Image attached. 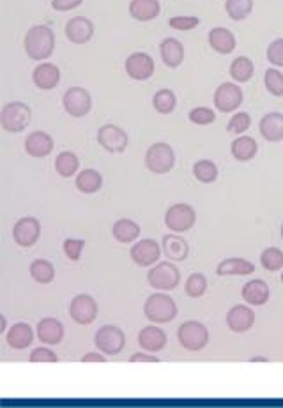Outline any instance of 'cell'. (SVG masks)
Segmentation results:
<instances>
[{"mask_svg":"<svg viewBox=\"0 0 283 408\" xmlns=\"http://www.w3.org/2000/svg\"><path fill=\"white\" fill-rule=\"evenodd\" d=\"M23 44H25V53L32 60L44 62L46 58L52 57L55 50V34L48 25H34L32 29L27 30Z\"/></svg>","mask_w":283,"mask_h":408,"instance_id":"1","label":"cell"},{"mask_svg":"<svg viewBox=\"0 0 283 408\" xmlns=\"http://www.w3.org/2000/svg\"><path fill=\"white\" fill-rule=\"evenodd\" d=\"M32 121V110L22 101H13L4 105L0 112V126L8 133H22L29 128Z\"/></svg>","mask_w":283,"mask_h":408,"instance_id":"2","label":"cell"},{"mask_svg":"<svg viewBox=\"0 0 283 408\" xmlns=\"http://www.w3.org/2000/svg\"><path fill=\"white\" fill-rule=\"evenodd\" d=\"M144 315L152 324H169L177 317V304L165 294H152L145 301Z\"/></svg>","mask_w":283,"mask_h":408,"instance_id":"3","label":"cell"},{"mask_svg":"<svg viewBox=\"0 0 283 408\" xmlns=\"http://www.w3.org/2000/svg\"><path fill=\"white\" fill-rule=\"evenodd\" d=\"M145 166L156 175H165L176 166V152L165 142H156L145 152Z\"/></svg>","mask_w":283,"mask_h":408,"instance_id":"4","label":"cell"},{"mask_svg":"<svg viewBox=\"0 0 283 408\" xmlns=\"http://www.w3.org/2000/svg\"><path fill=\"white\" fill-rule=\"evenodd\" d=\"M177 339H179L180 345L184 346L190 352H200L207 346L209 343V331L204 324L195 320L184 322L183 325L177 331Z\"/></svg>","mask_w":283,"mask_h":408,"instance_id":"5","label":"cell"},{"mask_svg":"<svg viewBox=\"0 0 283 408\" xmlns=\"http://www.w3.org/2000/svg\"><path fill=\"white\" fill-rule=\"evenodd\" d=\"M197 223V212L192 205L176 204L166 211L165 225L176 233H184L192 230Z\"/></svg>","mask_w":283,"mask_h":408,"instance_id":"6","label":"cell"},{"mask_svg":"<svg viewBox=\"0 0 283 408\" xmlns=\"http://www.w3.org/2000/svg\"><path fill=\"white\" fill-rule=\"evenodd\" d=\"M62 106L67 115L80 119L91 113L92 110V98L91 92L85 91L84 87H71L64 92Z\"/></svg>","mask_w":283,"mask_h":408,"instance_id":"7","label":"cell"},{"mask_svg":"<svg viewBox=\"0 0 283 408\" xmlns=\"http://www.w3.org/2000/svg\"><path fill=\"white\" fill-rule=\"evenodd\" d=\"M94 343H96L101 354L117 355L124 348L126 336L122 329L115 327V325H103L94 336Z\"/></svg>","mask_w":283,"mask_h":408,"instance_id":"8","label":"cell"},{"mask_svg":"<svg viewBox=\"0 0 283 408\" xmlns=\"http://www.w3.org/2000/svg\"><path fill=\"white\" fill-rule=\"evenodd\" d=\"M243 88L239 85L227 81V84L218 85V88L214 91V108L221 113H232L239 108L241 103H243Z\"/></svg>","mask_w":283,"mask_h":408,"instance_id":"9","label":"cell"},{"mask_svg":"<svg viewBox=\"0 0 283 408\" xmlns=\"http://www.w3.org/2000/svg\"><path fill=\"white\" fill-rule=\"evenodd\" d=\"M147 281L152 288H156V290L169 291L173 290V288L179 284L180 274L179 270H177V267L172 265L170 262H159L149 270Z\"/></svg>","mask_w":283,"mask_h":408,"instance_id":"10","label":"cell"},{"mask_svg":"<svg viewBox=\"0 0 283 408\" xmlns=\"http://www.w3.org/2000/svg\"><path fill=\"white\" fill-rule=\"evenodd\" d=\"M98 143L110 154H122L129 145L128 133L115 124H105L98 129Z\"/></svg>","mask_w":283,"mask_h":408,"instance_id":"11","label":"cell"},{"mask_svg":"<svg viewBox=\"0 0 283 408\" xmlns=\"http://www.w3.org/2000/svg\"><path fill=\"white\" fill-rule=\"evenodd\" d=\"M124 70L131 80L145 81L149 80L156 71L154 58L149 53H145V51H135V53H131L126 58Z\"/></svg>","mask_w":283,"mask_h":408,"instance_id":"12","label":"cell"},{"mask_svg":"<svg viewBox=\"0 0 283 408\" xmlns=\"http://www.w3.org/2000/svg\"><path fill=\"white\" fill-rule=\"evenodd\" d=\"M70 315L77 324L91 325L98 317V303L94 301V297L81 294L71 301Z\"/></svg>","mask_w":283,"mask_h":408,"instance_id":"13","label":"cell"},{"mask_svg":"<svg viewBox=\"0 0 283 408\" xmlns=\"http://www.w3.org/2000/svg\"><path fill=\"white\" fill-rule=\"evenodd\" d=\"M41 237V223L36 218H22L16 221L13 228V239L22 248H30L36 244Z\"/></svg>","mask_w":283,"mask_h":408,"instance_id":"14","label":"cell"},{"mask_svg":"<svg viewBox=\"0 0 283 408\" xmlns=\"http://www.w3.org/2000/svg\"><path fill=\"white\" fill-rule=\"evenodd\" d=\"M131 260L140 267H151L156 265L162 256V249H159L158 242L152 241V239H144V241H138L129 251Z\"/></svg>","mask_w":283,"mask_h":408,"instance_id":"15","label":"cell"},{"mask_svg":"<svg viewBox=\"0 0 283 408\" xmlns=\"http://www.w3.org/2000/svg\"><path fill=\"white\" fill-rule=\"evenodd\" d=\"M32 81L41 91H53L60 81V70L52 62H39L32 71Z\"/></svg>","mask_w":283,"mask_h":408,"instance_id":"16","label":"cell"},{"mask_svg":"<svg viewBox=\"0 0 283 408\" xmlns=\"http://www.w3.org/2000/svg\"><path fill=\"white\" fill-rule=\"evenodd\" d=\"M94 36V23L85 16H74L66 23V37L73 44H85Z\"/></svg>","mask_w":283,"mask_h":408,"instance_id":"17","label":"cell"},{"mask_svg":"<svg viewBox=\"0 0 283 408\" xmlns=\"http://www.w3.org/2000/svg\"><path fill=\"white\" fill-rule=\"evenodd\" d=\"M138 345L149 354L162 352L166 345V332L156 325H147L138 332Z\"/></svg>","mask_w":283,"mask_h":408,"instance_id":"18","label":"cell"},{"mask_svg":"<svg viewBox=\"0 0 283 408\" xmlns=\"http://www.w3.org/2000/svg\"><path fill=\"white\" fill-rule=\"evenodd\" d=\"M255 313L251 308L237 304L227 313V325L232 332H246L254 327Z\"/></svg>","mask_w":283,"mask_h":408,"instance_id":"19","label":"cell"},{"mask_svg":"<svg viewBox=\"0 0 283 408\" xmlns=\"http://www.w3.org/2000/svg\"><path fill=\"white\" fill-rule=\"evenodd\" d=\"M159 55L166 67L170 70H177L184 60V46L176 37H165L159 43Z\"/></svg>","mask_w":283,"mask_h":408,"instance_id":"20","label":"cell"},{"mask_svg":"<svg viewBox=\"0 0 283 408\" xmlns=\"http://www.w3.org/2000/svg\"><path fill=\"white\" fill-rule=\"evenodd\" d=\"M53 150V138L44 131H34L25 140V152L30 157H46Z\"/></svg>","mask_w":283,"mask_h":408,"instance_id":"21","label":"cell"},{"mask_svg":"<svg viewBox=\"0 0 283 408\" xmlns=\"http://www.w3.org/2000/svg\"><path fill=\"white\" fill-rule=\"evenodd\" d=\"M261 129L262 138L268 140V142H282L283 140V113L279 112H271L268 115H264L261 119Z\"/></svg>","mask_w":283,"mask_h":408,"instance_id":"22","label":"cell"},{"mask_svg":"<svg viewBox=\"0 0 283 408\" xmlns=\"http://www.w3.org/2000/svg\"><path fill=\"white\" fill-rule=\"evenodd\" d=\"M207 41H209V46L220 55H230L237 46L235 36L225 27H214L207 36Z\"/></svg>","mask_w":283,"mask_h":408,"instance_id":"23","label":"cell"},{"mask_svg":"<svg viewBox=\"0 0 283 408\" xmlns=\"http://www.w3.org/2000/svg\"><path fill=\"white\" fill-rule=\"evenodd\" d=\"M162 13L159 0H131L129 2V15L136 22H152Z\"/></svg>","mask_w":283,"mask_h":408,"instance_id":"24","label":"cell"},{"mask_svg":"<svg viewBox=\"0 0 283 408\" xmlns=\"http://www.w3.org/2000/svg\"><path fill=\"white\" fill-rule=\"evenodd\" d=\"M74 186L80 193L94 195L103 187V175L94 168H85V170H80L77 173Z\"/></svg>","mask_w":283,"mask_h":408,"instance_id":"25","label":"cell"},{"mask_svg":"<svg viewBox=\"0 0 283 408\" xmlns=\"http://www.w3.org/2000/svg\"><path fill=\"white\" fill-rule=\"evenodd\" d=\"M37 338L44 345H59L64 339V327L57 318H43L37 324Z\"/></svg>","mask_w":283,"mask_h":408,"instance_id":"26","label":"cell"},{"mask_svg":"<svg viewBox=\"0 0 283 408\" xmlns=\"http://www.w3.org/2000/svg\"><path fill=\"white\" fill-rule=\"evenodd\" d=\"M269 287L262 279H251L243 287V299L251 306H264L269 301Z\"/></svg>","mask_w":283,"mask_h":408,"instance_id":"27","label":"cell"},{"mask_svg":"<svg viewBox=\"0 0 283 408\" xmlns=\"http://www.w3.org/2000/svg\"><path fill=\"white\" fill-rule=\"evenodd\" d=\"M255 272V263L244 258H227L216 267L218 276H250Z\"/></svg>","mask_w":283,"mask_h":408,"instance_id":"28","label":"cell"},{"mask_svg":"<svg viewBox=\"0 0 283 408\" xmlns=\"http://www.w3.org/2000/svg\"><path fill=\"white\" fill-rule=\"evenodd\" d=\"M230 152L237 161H241V163H246V161H251L255 156H257L258 143L255 142L251 136L239 135L237 138L234 140V142H232Z\"/></svg>","mask_w":283,"mask_h":408,"instance_id":"29","label":"cell"},{"mask_svg":"<svg viewBox=\"0 0 283 408\" xmlns=\"http://www.w3.org/2000/svg\"><path fill=\"white\" fill-rule=\"evenodd\" d=\"M32 341H34V332H32V329H30V325L20 322V324H15L11 329H9L8 343L11 348L25 350L32 345Z\"/></svg>","mask_w":283,"mask_h":408,"instance_id":"30","label":"cell"},{"mask_svg":"<svg viewBox=\"0 0 283 408\" xmlns=\"http://www.w3.org/2000/svg\"><path fill=\"white\" fill-rule=\"evenodd\" d=\"M163 253L173 262H184L190 253V246L179 235H165L163 237Z\"/></svg>","mask_w":283,"mask_h":408,"instance_id":"31","label":"cell"},{"mask_svg":"<svg viewBox=\"0 0 283 408\" xmlns=\"http://www.w3.org/2000/svg\"><path fill=\"white\" fill-rule=\"evenodd\" d=\"M112 235L115 237V241L122 242V244H129V242L138 239L140 226L133 219L122 218L114 223V226H112Z\"/></svg>","mask_w":283,"mask_h":408,"instance_id":"32","label":"cell"},{"mask_svg":"<svg viewBox=\"0 0 283 408\" xmlns=\"http://www.w3.org/2000/svg\"><path fill=\"white\" fill-rule=\"evenodd\" d=\"M55 171L60 175V177H64V179H70V177H73V175L78 173V170H80V159H78V156L74 152H71V150H64V152H60L59 156L55 157Z\"/></svg>","mask_w":283,"mask_h":408,"instance_id":"33","label":"cell"},{"mask_svg":"<svg viewBox=\"0 0 283 408\" xmlns=\"http://www.w3.org/2000/svg\"><path fill=\"white\" fill-rule=\"evenodd\" d=\"M254 71L255 67L250 58L237 57L232 60L228 73H230L232 80H234L235 84H246V81H250L251 77H254Z\"/></svg>","mask_w":283,"mask_h":408,"instance_id":"34","label":"cell"},{"mask_svg":"<svg viewBox=\"0 0 283 408\" xmlns=\"http://www.w3.org/2000/svg\"><path fill=\"white\" fill-rule=\"evenodd\" d=\"M30 277L41 284H48L55 279V267L52 262L37 258L30 263Z\"/></svg>","mask_w":283,"mask_h":408,"instance_id":"35","label":"cell"},{"mask_svg":"<svg viewBox=\"0 0 283 408\" xmlns=\"http://www.w3.org/2000/svg\"><path fill=\"white\" fill-rule=\"evenodd\" d=\"M225 11L234 22L246 20L254 11V0H227L225 2Z\"/></svg>","mask_w":283,"mask_h":408,"instance_id":"36","label":"cell"},{"mask_svg":"<svg viewBox=\"0 0 283 408\" xmlns=\"http://www.w3.org/2000/svg\"><path fill=\"white\" fill-rule=\"evenodd\" d=\"M193 177L202 184H213L218 179V166L211 159H200L193 164Z\"/></svg>","mask_w":283,"mask_h":408,"instance_id":"37","label":"cell"},{"mask_svg":"<svg viewBox=\"0 0 283 408\" xmlns=\"http://www.w3.org/2000/svg\"><path fill=\"white\" fill-rule=\"evenodd\" d=\"M152 106H154L156 112L162 113V115L172 113L177 106V98L176 94H173V91H170V88H162V91L156 92L154 98H152Z\"/></svg>","mask_w":283,"mask_h":408,"instance_id":"38","label":"cell"},{"mask_svg":"<svg viewBox=\"0 0 283 408\" xmlns=\"http://www.w3.org/2000/svg\"><path fill=\"white\" fill-rule=\"evenodd\" d=\"M264 85L268 92L275 98H283V73L276 67L265 71L264 74Z\"/></svg>","mask_w":283,"mask_h":408,"instance_id":"39","label":"cell"},{"mask_svg":"<svg viewBox=\"0 0 283 408\" xmlns=\"http://www.w3.org/2000/svg\"><path fill=\"white\" fill-rule=\"evenodd\" d=\"M261 263L265 270H271V272L283 269V251L278 248L264 249L261 255Z\"/></svg>","mask_w":283,"mask_h":408,"instance_id":"40","label":"cell"},{"mask_svg":"<svg viewBox=\"0 0 283 408\" xmlns=\"http://www.w3.org/2000/svg\"><path fill=\"white\" fill-rule=\"evenodd\" d=\"M187 119L195 126H209L216 121V113H214V110L207 108V106H195L193 110H190Z\"/></svg>","mask_w":283,"mask_h":408,"instance_id":"41","label":"cell"},{"mask_svg":"<svg viewBox=\"0 0 283 408\" xmlns=\"http://www.w3.org/2000/svg\"><path fill=\"white\" fill-rule=\"evenodd\" d=\"M250 126H251V117L248 115L246 112H237V113H234L230 121H228L227 131L230 133V135L239 136V135H243L244 131H248Z\"/></svg>","mask_w":283,"mask_h":408,"instance_id":"42","label":"cell"},{"mask_svg":"<svg viewBox=\"0 0 283 408\" xmlns=\"http://www.w3.org/2000/svg\"><path fill=\"white\" fill-rule=\"evenodd\" d=\"M207 290V279L204 274H192V276L187 277L186 281V294L192 299H199V297H202L204 294H206Z\"/></svg>","mask_w":283,"mask_h":408,"instance_id":"43","label":"cell"},{"mask_svg":"<svg viewBox=\"0 0 283 408\" xmlns=\"http://www.w3.org/2000/svg\"><path fill=\"white\" fill-rule=\"evenodd\" d=\"M170 29L180 30V32H187V30H193L200 25L199 16H190V15H179L173 16L169 20Z\"/></svg>","mask_w":283,"mask_h":408,"instance_id":"44","label":"cell"},{"mask_svg":"<svg viewBox=\"0 0 283 408\" xmlns=\"http://www.w3.org/2000/svg\"><path fill=\"white\" fill-rule=\"evenodd\" d=\"M84 248L85 241H81V239H67V241H64V253H66L67 258L73 260V262H78V260L81 258Z\"/></svg>","mask_w":283,"mask_h":408,"instance_id":"45","label":"cell"},{"mask_svg":"<svg viewBox=\"0 0 283 408\" xmlns=\"http://www.w3.org/2000/svg\"><path fill=\"white\" fill-rule=\"evenodd\" d=\"M268 60L275 67H283V39H275L268 48Z\"/></svg>","mask_w":283,"mask_h":408,"instance_id":"46","label":"cell"},{"mask_svg":"<svg viewBox=\"0 0 283 408\" xmlns=\"http://www.w3.org/2000/svg\"><path fill=\"white\" fill-rule=\"evenodd\" d=\"M30 362H59V357L50 348H36L30 354Z\"/></svg>","mask_w":283,"mask_h":408,"instance_id":"47","label":"cell"},{"mask_svg":"<svg viewBox=\"0 0 283 408\" xmlns=\"http://www.w3.org/2000/svg\"><path fill=\"white\" fill-rule=\"evenodd\" d=\"M81 4H84V0H52V8L60 13L73 11V9L80 8Z\"/></svg>","mask_w":283,"mask_h":408,"instance_id":"48","label":"cell"},{"mask_svg":"<svg viewBox=\"0 0 283 408\" xmlns=\"http://www.w3.org/2000/svg\"><path fill=\"white\" fill-rule=\"evenodd\" d=\"M131 362H159L158 357L147 354H135L131 357Z\"/></svg>","mask_w":283,"mask_h":408,"instance_id":"49","label":"cell"},{"mask_svg":"<svg viewBox=\"0 0 283 408\" xmlns=\"http://www.w3.org/2000/svg\"><path fill=\"white\" fill-rule=\"evenodd\" d=\"M107 359H105V355L98 354V352H91V354L84 355L81 357V362H105Z\"/></svg>","mask_w":283,"mask_h":408,"instance_id":"50","label":"cell"},{"mask_svg":"<svg viewBox=\"0 0 283 408\" xmlns=\"http://www.w3.org/2000/svg\"><path fill=\"white\" fill-rule=\"evenodd\" d=\"M0 332H6V317H0Z\"/></svg>","mask_w":283,"mask_h":408,"instance_id":"51","label":"cell"},{"mask_svg":"<svg viewBox=\"0 0 283 408\" xmlns=\"http://www.w3.org/2000/svg\"><path fill=\"white\" fill-rule=\"evenodd\" d=\"M251 362H268V359H264V357H254V359H250Z\"/></svg>","mask_w":283,"mask_h":408,"instance_id":"52","label":"cell"},{"mask_svg":"<svg viewBox=\"0 0 283 408\" xmlns=\"http://www.w3.org/2000/svg\"><path fill=\"white\" fill-rule=\"evenodd\" d=\"M282 239H283V225H282Z\"/></svg>","mask_w":283,"mask_h":408,"instance_id":"53","label":"cell"},{"mask_svg":"<svg viewBox=\"0 0 283 408\" xmlns=\"http://www.w3.org/2000/svg\"><path fill=\"white\" fill-rule=\"evenodd\" d=\"M282 281H283V274H282Z\"/></svg>","mask_w":283,"mask_h":408,"instance_id":"54","label":"cell"}]
</instances>
